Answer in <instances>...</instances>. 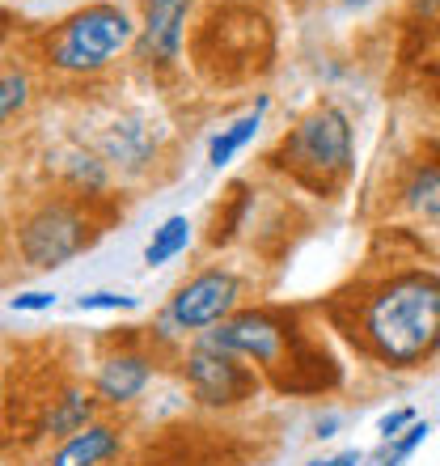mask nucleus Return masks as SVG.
<instances>
[{"mask_svg":"<svg viewBox=\"0 0 440 466\" xmlns=\"http://www.w3.org/2000/svg\"><path fill=\"white\" fill-rule=\"evenodd\" d=\"M186 390L195 394L204 407H237L245 399H255L258 390V373L255 365H242V356L220 352L212 344H199L186 356L183 365Z\"/></svg>","mask_w":440,"mask_h":466,"instance_id":"423d86ee","label":"nucleus"},{"mask_svg":"<svg viewBox=\"0 0 440 466\" xmlns=\"http://www.w3.org/2000/svg\"><path fill=\"white\" fill-rule=\"evenodd\" d=\"M360 335L368 352L398 369L428 360L440 348V280L428 271H403L377 284L360 309Z\"/></svg>","mask_w":440,"mask_h":466,"instance_id":"f257e3e1","label":"nucleus"},{"mask_svg":"<svg viewBox=\"0 0 440 466\" xmlns=\"http://www.w3.org/2000/svg\"><path fill=\"white\" fill-rule=\"evenodd\" d=\"M0 38H5V17H0Z\"/></svg>","mask_w":440,"mask_h":466,"instance_id":"4be33fe9","label":"nucleus"},{"mask_svg":"<svg viewBox=\"0 0 440 466\" xmlns=\"http://www.w3.org/2000/svg\"><path fill=\"white\" fill-rule=\"evenodd\" d=\"M135 25L119 5H89L64 17L60 30L47 38V64L60 73H98L132 43Z\"/></svg>","mask_w":440,"mask_h":466,"instance_id":"7ed1b4c3","label":"nucleus"},{"mask_svg":"<svg viewBox=\"0 0 440 466\" xmlns=\"http://www.w3.org/2000/svg\"><path fill=\"white\" fill-rule=\"evenodd\" d=\"M419 13H440V0H419Z\"/></svg>","mask_w":440,"mask_h":466,"instance_id":"412c9836","label":"nucleus"},{"mask_svg":"<svg viewBox=\"0 0 440 466\" xmlns=\"http://www.w3.org/2000/svg\"><path fill=\"white\" fill-rule=\"evenodd\" d=\"M89 416H94V399L85 390H64L60 399H51L43 432L47 437H73V432H81L89 424Z\"/></svg>","mask_w":440,"mask_h":466,"instance_id":"f8f14e48","label":"nucleus"},{"mask_svg":"<svg viewBox=\"0 0 440 466\" xmlns=\"http://www.w3.org/2000/svg\"><path fill=\"white\" fill-rule=\"evenodd\" d=\"M204 344L220 348V352H233L242 360H255L258 369L275 373L284 386L288 369H309L305 356L293 348V327L284 314H271V309H245V314H233L216 327V331L204 335Z\"/></svg>","mask_w":440,"mask_h":466,"instance_id":"20e7f679","label":"nucleus"},{"mask_svg":"<svg viewBox=\"0 0 440 466\" xmlns=\"http://www.w3.org/2000/svg\"><path fill=\"white\" fill-rule=\"evenodd\" d=\"M51 306H55V293H43V289L13 297V309H22V314H38V309H51Z\"/></svg>","mask_w":440,"mask_h":466,"instance_id":"f3484780","label":"nucleus"},{"mask_svg":"<svg viewBox=\"0 0 440 466\" xmlns=\"http://www.w3.org/2000/svg\"><path fill=\"white\" fill-rule=\"evenodd\" d=\"M76 309H135V297H123V293H85L76 297Z\"/></svg>","mask_w":440,"mask_h":466,"instance_id":"dca6fc26","label":"nucleus"},{"mask_svg":"<svg viewBox=\"0 0 440 466\" xmlns=\"http://www.w3.org/2000/svg\"><path fill=\"white\" fill-rule=\"evenodd\" d=\"M347 5H365V0H347Z\"/></svg>","mask_w":440,"mask_h":466,"instance_id":"5701e85b","label":"nucleus"},{"mask_svg":"<svg viewBox=\"0 0 440 466\" xmlns=\"http://www.w3.org/2000/svg\"><path fill=\"white\" fill-rule=\"evenodd\" d=\"M271 161L309 191H330L352 166V127L339 106H318L284 136Z\"/></svg>","mask_w":440,"mask_h":466,"instance_id":"f03ea898","label":"nucleus"},{"mask_svg":"<svg viewBox=\"0 0 440 466\" xmlns=\"http://www.w3.org/2000/svg\"><path fill=\"white\" fill-rule=\"evenodd\" d=\"M424 437H428V424H411V432H406L403 441L394 445V462H403V458L411 454V450H415V445L424 441ZM394 462H390V466H394Z\"/></svg>","mask_w":440,"mask_h":466,"instance_id":"a211bd4d","label":"nucleus"},{"mask_svg":"<svg viewBox=\"0 0 440 466\" xmlns=\"http://www.w3.org/2000/svg\"><path fill=\"white\" fill-rule=\"evenodd\" d=\"M186 242H191V221L186 217H165L161 229H153V242L145 246V263L148 268H161L174 255H183Z\"/></svg>","mask_w":440,"mask_h":466,"instance_id":"ddd939ff","label":"nucleus"},{"mask_svg":"<svg viewBox=\"0 0 440 466\" xmlns=\"http://www.w3.org/2000/svg\"><path fill=\"white\" fill-rule=\"evenodd\" d=\"M148 378H153V360L140 352H115L102 360L98 369V381H94V390H98L102 403H132V399H140L148 386Z\"/></svg>","mask_w":440,"mask_h":466,"instance_id":"1a4fd4ad","label":"nucleus"},{"mask_svg":"<svg viewBox=\"0 0 440 466\" xmlns=\"http://www.w3.org/2000/svg\"><path fill=\"white\" fill-rule=\"evenodd\" d=\"M403 424H415V411H394V416H385L381 420V437L385 441H398V429Z\"/></svg>","mask_w":440,"mask_h":466,"instance_id":"6ab92c4d","label":"nucleus"},{"mask_svg":"<svg viewBox=\"0 0 440 466\" xmlns=\"http://www.w3.org/2000/svg\"><path fill=\"white\" fill-rule=\"evenodd\" d=\"M25 76L22 73H5L0 76V119H9L13 111H22L25 106Z\"/></svg>","mask_w":440,"mask_h":466,"instance_id":"2eb2a0df","label":"nucleus"},{"mask_svg":"<svg viewBox=\"0 0 440 466\" xmlns=\"http://www.w3.org/2000/svg\"><path fill=\"white\" fill-rule=\"evenodd\" d=\"M263 111H267V98H258L255 102V111L242 115L237 123H229V127H220V136H212V145H208V161H212V170H220V166H229L237 153H242L250 140L258 136V123H263Z\"/></svg>","mask_w":440,"mask_h":466,"instance_id":"9b49d317","label":"nucleus"},{"mask_svg":"<svg viewBox=\"0 0 440 466\" xmlns=\"http://www.w3.org/2000/svg\"><path fill=\"white\" fill-rule=\"evenodd\" d=\"M355 462H360V454H355V450H343V454L326 458V462H309V466H355Z\"/></svg>","mask_w":440,"mask_h":466,"instance_id":"aec40b11","label":"nucleus"},{"mask_svg":"<svg viewBox=\"0 0 440 466\" xmlns=\"http://www.w3.org/2000/svg\"><path fill=\"white\" fill-rule=\"evenodd\" d=\"M123 450V437L115 424H85L81 432L64 437V445L51 454V466H110Z\"/></svg>","mask_w":440,"mask_h":466,"instance_id":"9d476101","label":"nucleus"},{"mask_svg":"<svg viewBox=\"0 0 440 466\" xmlns=\"http://www.w3.org/2000/svg\"><path fill=\"white\" fill-rule=\"evenodd\" d=\"M22 255L30 268H64L73 255H81L94 242V225L73 204H43L22 221Z\"/></svg>","mask_w":440,"mask_h":466,"instance_id":"39448f33","label":"nucleus"},{"mask_svg":"<svg viewBox=\"0 0 440 466\" xmlns=\"http://www.w3.org/2000/svg\"><path fill=\"white\" fill-rule=\"evenodd\" d=\"M237 301H242V280L225 268H208L174 293L170 319L183 331H208V327H220L225 319H233Z\"/></svg>","mask_w":440,"mask_h":466,"instance_id":"0eeeda50","label":"nucleus"},{"mask_svg":"<svg viewBox=\"0 0 440 466\" xmlns=\"http://www.w3.org/2000/svg\"><path fill=\"white\" fill-rule=\"evenodd\" d=\"M186 13H191V0H145L140 56L148 64H174L183 56Z\"/></svg>","mask_w":440,"mask_h":466,"instance_id":"6e6552de","label":"nucleus"},{"mask_svg":"<svg viewBox=\"0 0 440 466\" xmlns=\"http://www.w3.org/2000/svg\"><path fill=\"white\" fill-rule=\"evenodd\" d=\"M406 204L424 217H440V161H424L415 174H411V183H406Z\"/></svg>","mask_w":440,"mask_h":466,"instance_id":"4468645a","label":"nucleus"}]
</instances>
